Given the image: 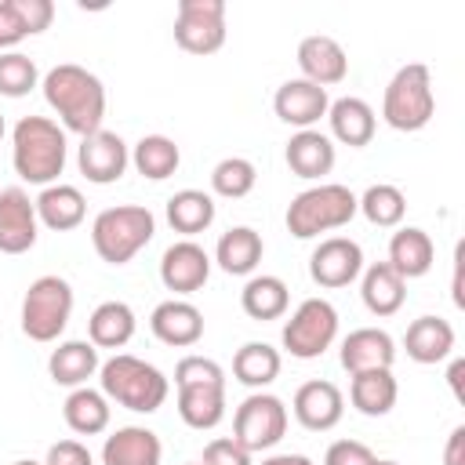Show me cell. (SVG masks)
Here are the masks:
<instances>
[{
	"label": "cell",
	"mask_w": 465,
	"mask_h": 465,
	"mask_svg": "<svg viewBox=\"0 0 465 465\" xmlns=\"http://www.w3.org/2000/svg\"><path fill=\"white\" fill-rule=\"evenodd\" d=\"M40 87H44V102L62 120V131H73L80 138L102 131L105 87H102V80L91 69H84L76 62H62V65L44 73Z\"/></svg>",
	"instance_id": "cell-1"
},
{
	"label": "cell",
	"mask_w": 465,
	"mask_h": 465,
	"mask_svg": "<svg viewBox=\"0 0 465 465\" xmlns=\"http://www.w3.org/2000/svg\"><path fill=\"white\" fill-rule=\"evenodd\" d=\"M163 443L145 425H124L102 443V465H160Z\"/></svg>",
	"instance_id": "cell-23"
},
{
	"label": "cell",
	"mask_w": 465,
	"mask_h": 465,
	"mask_svg": "<svg viewBox=\"0 0 465 465\" xmlns=\"http://www.w3.org/2000/svg\"><path fill=\"white\" fill-rule=\"evenodd\" d=\"M338 338V309L327 298H305L283 323L280 341L294 360H320Z\"/></svg>",
	"instance_id": "cell-8"
},
{
	"label": "cell",
	"mask_w": 465,
	"mask_h": 465,
	"mask_svg": "<svg viewBox=\"0 0 465 465\" xmlns=\"http://www.w3.org/2000/svg\"><path fill=\"white\" fill-rule=\"evenodd\" d=\"M73 302L76 298H73V287H69L65 276H54V272L36 276L29 283L25 298H22V316H18L22 320V334L29 341H40V345L58 341L62 331L69 327Z\"/></svg>",
	"instance_id": "cell-7"
},
{
	"label": "cell",
	"mask_w": 465,
	"mask_h": 465,
	"mask_svg": "<svg viewBox=\"0 0 465 465\" xmlns=\"http://www.w3.org/2000/svg\"><path fill=\"white\" fill-rule=\"evenodd\" d=\"M436 113V94H432V76H429V65L421 62H411V65H400L392 73V80L385 84V94H381V120L392 127V131H421Z\"/></svg>",
	"instance_id": "cell-6"
},
{
	"label": "cell",
	"mask_w": 465,
	"mask_h": 465,
	"mask_svg": "<svg viewBox=\"0 0 465 465\" xmlns=\"http://www.w3.org/2000/svg\"><path fill=\"white\" fill-rule=\"evenodd\" d=\"M15 465H44V461H33V458H22V461H15Z\"/></svg>",
	"instance_id": "cell-50"
},
{
	"label": "cell",
	"mask_w": 465,
	"mask_h": 465,
	"mask_svg": "<svg viewBox=\"0 0 465 465\" xmlns=\"http://www.w3.org/2000/svg\"><path fill=\"white\" fill-rule=\"evenodd\" d=\"M356 214V193L349 185L316 182L287 203V232L294 240H316L320 232L345 229Z\"/></svg>",
	"instance_id": "cell-4"
},
{
	"label": "cell",
	"mask_w": 465,
	"mask_h": 465,
	"mask_svg": "<svg viewBox=\"0 0 465 465\" xmlns=\"http://www.w3.org/2000/svg\"><path fill=\"white\" fill-rule=\"evenodd\" d=\"M138 331L134 309L127 302H102L87 320V341L94 349H124Z\"/></svg>",
	"instance_id": "cell-30"
},
{
	"label": "cell",
	"mask_w": 465,
	"mask_h": 465,
	"mask_svg": "<svg viewBox=\"0 0 465 465\" xmlns=\"http://www.w3.org/2000/svg\"><path fill=\"white\" fill-rule=\"evenodd\" d=\"M403 280H418L432 269L436 262V247H432V236L418 225H403L392 232L389 240V258H385Z\"/></svg>",
	"instance_id": "cell-28"
},
{
	"label": "cell",
	"mask_w": 465,
	"mask_h": 465,
	"mask_svg": "<svg viewBox=\"0 0 465 465\" xmlns=\"http://www.w3.org/2000/svg\"><path fill=\"white\" fill-rule=\"evenodd\" d=\"M200 465H254V461H251V454L232 436H214L203 447V461Z\"/></svg>",
	"instance_id": "cell-43"
},
{
	"label": "cell",
	"mask_w": 465,
	"mask_h": 465,
	"mask_svg": "<svg viewBox=\"0 0 465 465\" xmlns=\"http://www.w3.org/2000/svg\"><path fill=\"white\" fill-rule=\"evenodd\" d=\"M291 411H294V418H298L302 429H309V432H331L341 421V414H345V396H341V389L334 381L312 378V381L298 385V392L291 400Z\"/></svg>",
	"instance_id": "cell-15"
},
{
	"label": "cell",
	"mask_w": 465,
	"mask_h": 465,
	"mask_svg": "<svg viewBox=\"0 0 465 465\" xmlns=\"http://www.w3.org/2000/svg\"><path fill=\"white\" fill-rule=\"evenodd\" d=\"M331 109V94L302 76L294 80H283L272 94V113L287 124V127H298V131H309L316 127Z\"/></svg>",
	"instance_id": "cell-14"
},
{
	"label": "cell",
	"mask_w": 465,
	"mask_h": 465,
	"mask_svg": "<svg viewBox=\"0 0 465 465\" xmlns=\"http://www.w3.org/2000/svg\"><path fill=\"white\" fill-rule=\"evenodd\" d=\"M44 465H94V458L80 440H58L47 447Z\"/></svg>",
	"instance_id": "cell-44"
},
{
	"label": "cell",
	"mask_w": 465,
	"mask_h": 465,
	"mask_svg": "<svg viewBox=\"0 0 465 465\" xmlns=\"http://www.w3.org/2000/svg\"><path fill=\"white\" fill-rule=\"evenodd\" d=\"M22 40H25V29H22L11 0H0V54L4 51H15Z\"/></svg>",
	"instance_id": "cell-45"
},
{
	"label": "cell",
	"mask_w": 465,
	"mask_h": 465,
	"mask_svg": "<svg viewBox=\"0 0 465 465\" xmlns=\"http://www.w3.org/2000/svg\"><path fill=\"white\" fill-rule=\"evenodd\" d=\"M131 163H134V171H138L142 178L163 182V178H171V174L178 171L182 149H178L174 138H167V134H142V138L134 142V149H131Z\"/></svg>",
	"instance_id": "cell-36"
},
{
	"label": "cell",
	"mask_w": 465,
	"mask_h": 465,
	"mask_svg": "<svg viewBox=\"0 0 465 465\" xmlns=\"http://www.w3.org/2000/svg\"><path fill=\"white\" fill-rule=\"evenodd\" d=\"M153 232H156V218L149 207L120 203V207L98 211V218L91 222V247L102 262L127 265L142 247H149Z\"/></svg>",
	"instance_id": "cell-5"
},
{
	"label": "cell",
	"mask_w": 465,
	"mask_h": 465,
	"mask_svg": "<svg viewBox=\"0 0 465 465\" xmlns=\"http://www.w3.org/2000/svg\"><path fill=\"white\" fill-rule=\"evenodd\" d=\"M178 418L196 432H207V429L222 425V418H225V385H178Z\"/></svg>",
	"instance_id": "cell-34"
},
{
	"label": "cell",
	"mask_w": 465,
	"mask_h": 465,
	"mask_svg": "<svg viewBox=\"0 0 465 465\" xmlns=\"http://www.w3.org/2000/svg\"><path fill=\"white\" fill-rule=\"evenodd\" d=\"M360 298H363L371 316H378V320L396 316L403 309V302H407V280L389 262L363 265V272H360Z\"/></svg>",
	"instance_id": "cell-22"
},
{
	"label": "cell",
	"mask_w": 465,
	"mask_h": 465,
	"mask_svg": "<svg viewBox=\"0 0 465 465\" xmlns=\"http://www.w3.org/2000/svg\"><path fill=\"white\" fill-rule=\"evenodd\" d=\"M349 403L363 414V418H385L396 400H400V385L392 378V371H360L349 374Z\"/></svg>",
	"instance_id": "cell-29"
},
{
	"label": "cell",
	"mask_w": 465,
	"mask_h": 465,
	"mask_svg": "<svg viewBox=\"0 0 465 465\" xmlns=\"http://www.w3.org/2000/svg\"><path fill=\"white\" fill-rule=\"evenodd\" d=\"M258 185V167L247 156H225L211 171V189L222 200H243Z\"/></svg>",
	"instance_id": "cell-38"
},
{
	"label": "cell",
	"mask_w": 465,
	"mask_h": 465,
	"mask_svg": "<svg viewBox=\"0 0 465 465\" xmlns=\"http://www.w3.org/2000/svg\"><path fill=\"white\" fill-rule=\"evenodd\" d=\"M98 367H102L98 349H94L91 341H80V338L58 341V349H51V356H47V374H51V381H54V385H65V389L87 385V378H94Z\"/></svg>",
	"instance_id": "cell-26"
},
{
	"label": "cell",
	"mask_w": 465,
	"mask_h": 465,
	"mask_svg": "<svg viewBox=\"0 0 465 465\" xmlns=\"http://www.w3.org/2000/svg\"><path fill=\"white\" fill-rule=\"evenodd\" d=\"M298 69H302V80L327 91L349 76V54L334 36L312 33L298 44Z\"/></svg>",
	"instance_id": "cell-17"
},
{
	"label": "cell",
	"mask_w": 465,
	"mask_h": 465,
	"mask_svg": "<svg viewBox=\"0 0 465 465\" xmlns=\"http://www.w3.org/2000/svg\"><path fill=\"white\" fill-rule=\"evenodd\" d=\"M461 374H465V360H461V356H454V363H450V371H447V381H450L454 400H465V392H461Z\"/></svg>",
	"instance_id": "cell-47"
},
{
	"label": "cell",
	"mask_w": 465,
	"mask_h": 465,
	"mask_svg": "<svg viewBox=\"0 0 465 465\" xmlns=\"http://www.w3.org/2000/svg\"><path fill=\"white\" fill-rule=\"evenodd\" d=\"M4 131H7V127H4V113H0V138H4Z\"/></svg>",
	"instance_id": "cell-51"
},
{
	"label": "cell",
	"mask_w": 465,
	"mask_h": 465,
	"mask_svg": "<svg viewBox=\"0 0 465 465\" xmlns=\"http://www.w3.org/2000/svg\"><path fill=\"white\" fill-rule=\"evenodd\" d=\"M283 160H287L291 174H298V178H305V182H320L323 174L334 171L338 153H334V142H331L323 131L309 127V131H294V134H291V142H287V149H283Z\"/></svg>",
	"instance_id": "cell-20"
},
{
	"label": "cell",
	"mask_w": 465,
	"mask_h": 465,
	"mask_svg": "<svg viewBox=\"0 0 465 465\" xmlns=\"http://www.w3.org/2000/svg\"><path fill=\"white\" fill-rule=\"evenodd\" d=\"M33 87H40L36 62L22 51H4L0 54V94L4 98H25Z\"/></svg>",
	"instance_id": "cell-39"
},
{
	"label": "cell",
	"mask_w": 465,
	"mask_h": 465,
	"mask_svg": "<svg viewBox=\"0 0 465 465\" xmlns=\"http://www.w3.org/2000/svg\"><path fill=\"white\" fill-rule=\"evenodd\" d=\"M327 124H331V142H341L349 149H363L371 145L374 131H378V116L374 109L356 98V94H345V98H334L331 109H327Z\"/></svg>",
	"instance_id": "cell-21"
},
{
	"label": "cell",
	"mask_w": 465,
	"mask_h": 465,
	"mask_svg": "<svg viewBox=\"0 0 465 465\" xmlns=\"http://www.w3.org/2000/svg\"><path fill=\"white\" fill-rule=\"evenodd\" d=\"M149 331L156 334V341H163L171 349H189L203 338V312L185 298H167L153 309Z\"/></svg>",
	"instance_id": "cell-19"
},
{
	"label": "cell",
	"mask_w": 465,
	"mask_h": 465,
	"mask_svg": "<svg viewBox=\"0 0 465 465\" xmlns=\"http://www.w3.org/2000/svg\"><path fill=\"white\" fill-rule=\"evenodd\" d=\"M11 7H15V15H18L25 36L44 33V29H51V22H54V4H51V0H11Z\"/></svg>",
	"instance_id": "cell-41"
},
{
	"label": "cell",
	"mask_w": 465,
	"mask_h": 465,
	"mask_svg": "<svg viewBox=\"0 0 465 465\" xmlns=\"http://www.w3.org/2000/svg\"><path fill=\"white\" fill-rule=\"evenodd\" d=\"M356 211L378 229H396L407 214V196H403L400 185L374 182V185L363 189V196H356Z\"/></svg>",
	"instance_id": "cell-37"
},
{
	"label": "cell",
	"mask_w": 465,
	"mask_h": 465,
	"mask_svg": "<svg viewBox=\"0 0 465 465\" xmlns=\"http://www.w3.org/2000/svg\"><path fill=\"white\" fill-rule=\"evenodd\" d=\"M262 465H316L309 454H269V458H262Z\"/></svg>",
	"instance_id": "cell-48"
},
{
	"label": "cell",
	"mask_w": 465,
	"mask_h": 465,
	"mask_svg": "<svg viewBox=\"0 0 465 465\" xmlns=\"http://www.w3.org/2000/svg\"><path fill=\"white\" fill-rule=\"evenodd\" d=\"M262 254H265L262 232L251 229V225H232V229H225V232L218 236L211 262H218V269L229 272V276H251V272L258 269Z\"/></svg>",
	"instance_id": "cell-25"
},
{
	"label": "cell",
	"mask_w": 465,
	"mask_h": 465,
	"mask_svg": "<svg viewBox=\"0 0 465 465\" xmlns=\"http://www.w3.org/2000/svg\"><path fill=\"white\" fill-rule=\"evenodd\" d=\"M240 309H243L251 320H258V323L280 320V316H287V309H291V291H287V283H283L280 276H269V272L247 276V283H243V291H240Z\"/></svg>",
	"instance_id": "cell-33"
},
{
	"label": "cell",
	"mask_w": 465,
	"mask_h": 465,
	"mask_svg": "<svg viewBox=\"0 0 465 465\" xmlns=\"http://www.w3.org/2000/svg\"><path fill=\"white\" fill-rule=\"evenodd\" d=\"M40 218L25 189H0V254H25L36 247Z\"/></svg>",
	"instance_id": "cell-13"
},
{
	"label": "cell",
	"mask_w": 465,
	"mask_h": 465,
	"mask_svg": "<svg viewBox=\"0 0 465 465\" xmlns=\"http://www.w3.org/2000/svg\"><path fill=\"white\" fill-rule=\"evenodd\" d=\"M443 465H465V425H454L443 447Z\"/></svg>",
	"instance_id": "cell-46"
},
{
	"label": "cell",
	"mask_w": 465,
	"mask_h": 465,
	"mask_svg": "<svg viewBox=\"0 0 465 465\" xmlns=\"http://www.w3.org/2000/svg\"><path fill=\"white\" fill-rule=\"evenodd\" d=\"M62 418H65V425H69L76 436H98V432L109 429L113 407H109V400L102 396V389L80 385V389H69V396H65V403H62Z\"/></svg>",
	"instance_id": "cell-32"
},
{
	"label": "cell",
	"mask_w": 465,
	"mask_h": 465,
	"mask_svg": "<svg viewBox=\"0 0 465 465\" xmlns=\"http://www.w3.org/2000/svg\"><path fill=\"white\" fill-rule=\"evenodd\" d=\"M127 163H131V149H127V142H124L116 131H105V127H102V131L80 138L76 167H80V174H84L87 182H94V185H113V182L124 178Z\"/></svg>",
	"instance_id": "cell-12"
},
{
	"label": "cell",
	"mask_w": 465,
	"mask_h": 465,
	"mask_svg": "<svg viewBox=\"0 0 465 465\" xmlns=\"http://www.w3.org/2000/svg\"><path fill=\"white\" fill-rule=\"evenodd\" d=\"M338 360H341V367L349 374H360V371H392V363H396V341L381 327H356V331H349L341 338Z\"/></svg>",
	"instance_id": "cell-18"
},
{
	"label": "cell",
	"mask_w": 465,
	"mask_h": 465,
	"mask_svg": "<svg viewBox=\"0 0 465 465\" xmlns=\"http://www.w3.org/2000/svg\"><path fill=\"white\" fill-rule=\"evenodd\" d=\"M323 465H374V450L363 440H334L323 454Z\"/></svg>",
	"instance_id": "cell-42"
},
{
	"label": "cell",
	"mask_w": 465,
	"mask_h": 465,
	"mask_svg": "<svg viewBox=\"0 0 465 465\" xmlns=\"http://www.w3.org/2000/svg\"><path fill=\"white\" fill-rule=\"evenodd\" d=\"M69 142L58 120L51 116H22L11 131V163L15 174L29 185H54L65 171Z\"/></svg>",
	"instance_id": "cell-2"
},
{
	"label": "cell",
	"mask_w": 465,
	"mask_h": 465,
	"mask_svg": "<svg viewBox=\"0 0 465 465\" xmlns=\"http://www.w3.org/2000/svg\"><path fill=\"white\" fill-rule=\"evenodd\" d=\"M280 367H283V356L269 341H243L232 356V378L254 392L269 389L280 378Z\"/></svg>",
	"instance_id": "cell-31"
},
{
	"label": "cell",
	"mask_w": 465,
	"mask_h": 465,
	"mask_svg": "<svg viewBox=\"0 0 465 465\" xmlns=\"http://www.w3.org/2000/svg\"><path fill=\"white\" fill-rule=\"evenodd\" d=\"M98 385L102 396L109 403H120L134 414H156L171 392V381L160 367L131 356V352H116L98 367Z\"/></svg>",
	"instance_id": "cell-3"
},
{
	"label": "cell",
	"mask_w": 465,
	"mask_h": 465,
	"mask_svg": "<svg viewBox=\"0 0 465 465\" xmlns=\"http://www.w3.org/2000/svg\"><path fill=\"white\" fill-rule=\"evenodd\" d=\"M287 403L272 392H251L236 414H232V440L247 450V454H262V450H272L283 436H287Z\"/></svg>",
	"instance_id": "cell-9"
},
{
	"label": "cell",
	"mask_w": 465,
	"mask_h": 465,
	"mask_svg": "<svg viewBox=\"0 0 465 465\" xmlns=\"http://www.w3.org/2000/svg\"><path fill=\"white\" fill-rule=\"evenodd\" d=\"M211 276V254L196 240H178L160 258V283L174 294H196Z\"/></svg>",
	"instance_id": "cell-16"
},
{
	"label": "cell",
	"mask_w": 465,
	"mask_h": 465,
	"mask_svg": "<svg viewBox=\"0 0 465 465\" xmlns=\"http://www.w3.org/2000/svg\"><path fill=\"white\" fill-rule=\"evenodd\" d=\"M218 207H214V196L203 193V189H178L171 200H167V222L174 232H182L185 240H193L196 232L211 229Z\"/></svg>",
	"instance_id": "cell-35"
},
{
	"label": "cell",
	"mask_w": 465,
	"mask_h": 465,
	"mask_svg": "<svg viewBox=\"0 0 465 465\" xmlns=\"http://www.w3.org/2000/svg\"><path fill=\"white\" fill-rule=\"evenodd\" d=\"M185 465H200V461H185Z\"/></svg>",
	"instance_id": "cell-52"
},
{
	"label": "cell",
	"mask_w": 465,
	"mask_h": 465,
	"mask_svg": "<svg viewBox=\"0 0 465 465\" xmlns=\"http://www.w3.org/2000/svg\"><path fill=\"white\" fill-rule=\"evenodd\" d=\"M36 203V218L40 225L54 229V232H69L84 222L87 214V200L76 185H65V182H54V185H44L40 196L33 200Z\"/></svg>",
	"instance_id": "cell-27"
},
{
	"label": "cell",
	"mask_w": 465,
	"mask_h": 465,
	"mask_svg": "<svg viewBox=\"0 0 465 465\" xmlns=\"http://www.w3.org/2000/svg\"><path fill=\"white\" fill-rule=\"evenodd\" d=\"M178 385H225V371L211 356H182L174 367V389Z\"/></svg>",
	"instance_id": "cell-40"
},
{
	"label": "cell",
	"mask_w": 465,
	"mask_h": 465,
	"mask_svg": "<svg viewBox=\"0 0 465 465\" xmlns=\"http://www.w3.org/2000/svg\"><path fill=\"white\" fill-rule=\"evenodd\" d=\"M454 327L443 320V316H418L411 320L407 334H403V349L414 363L421 367H432V363H443L447 356H454Z\"/></svg>",
	"instance_id": "cell-24"
},
{
	"label": "cell",
	"mask_w": 465,
	"mask_h": 465,
	"mask_svg": "<svg viewBox=\"0 0 465 465\" xmlns=\"http://www.w3.org/2000/svg\"><path fill=\"white\" fill-rule=\"evenodd\" d=\"M363 272V247L352 236H323L309 254V276L323 291L356 283Z\"/></svg>",
	"instance_id": "cell-11"
},
{
	"label": "cell",
	"mask_w": 465,
	"mask_h": 465,
	"mask_svg": "<svg viewBox=\"0 0 465 465\" xmlns=\"http://www.w3.org/2000/svg\"><path fill=\"white\" fill-rule=\"evenodd\" d=\"M374 465H400V461H392V458H374Z\"/></svg>",
	"instance_id": "cell-49"
},
{
	"label": "cell",
	"mask_w": 465,
	"mask_h": 465,
	"mask_svg": "<svg viewBox=\"0 0 465 465\" xmlns=\"http://www.w3.org/2000/svg\"><path fill=\"white\" fill-rule=\"evenodd\" d=\"M174 44L189 54H214L225 44V4L222 0H178Z\"/></svg>",
	"instance_id": "cell-10"
}]
</instances>
